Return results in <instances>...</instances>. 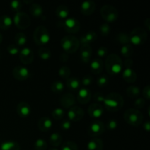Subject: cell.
Here are the masks:
<instances>
[{
	"instance_id": "cell-43",
	"label": "cell",
	"mask_w": 150,
	"mask_h": 150,
	"mask_svg": "<svg viewBox=\"0 0 150 150\" xmlns=\"http://www.w3.org/2000/svg\"><path fill=\"white\" fill-rule=\"evenodd\" d=\"M10 7L11 10L15 11L16 13L20 12V10L22 8V2L20 1H18V0H14V1H12L10 3Z\"/></svg>"
},
{
	"instance_id": "cell-5",
	"label": "cell",
	"mask_w": 150,
	"mask_h": 150,
	"mask_svg": "<svg viewBox=\"0 0 150 150\" xmlns=\"http://www.w3.org/2000/svg\"><path fill=\"white\" fill-rule=\"evenodd\" d=\"M33 39L35 43L38 45H46L51 40V35H50L49 31L45 26H38L34 31Z\"/></svg>"
},
{
	"instance_id": "cell-12",
	"label": "cell",
	"mask_w": 150,
	"mask_h": 150,
	"mask_svg": "<svg viewBox=\"0 0 150 150\" xmlns=\"http://www.w3.org/2000/svg\"><path fill=\"white\" fill-rule=\"evenodd\" d=\"M13 76L18 81H25L30 76V71L23 65H17L13 68Z\"/></svg>"
},
{
	"instance_id": "cell-19",
	"label": "cell",
	"mask_w": 150,
	"mask_h": 150,
	"mask_svg": "<svg viewBox=\"0 0 150 150\" xmlns=\"http://www.w3.org/2000/svg\"><path fill=\"white\" fill-rule=\"evenodd\" d=\"M92 98V93L88 88H81L78 92L77 100L82 105L88 103Z\"/></svg>"
},
{
	"instance_id": "cell-28",
	"label": "cell",
	"mask_w": 150,
	"mask_h": 150,
	"mask_svg": "<svg viewBox=\"0 0 150 150\" xmlns=\"http://www.w3.org/2000/svg\"><path fill=\"white\" fill-rule=\"evenodd\" d=\"M66 85L70 90H77L81 86V81L77 77H70L67 79Z\"/></svg>"
},
{
	"instance_id": "cell-14",
	"label": "cell",
	"mask_w": 150,
	"mask_h": 150,
	"mask_svg": "<svg viewBox=\"0 0 150 150\" xmlns=\"http://www.w3.org/2000/svg\"><path fill=\"white\" fill-rule=\"evenodd\" d=\"M87 112L88 114L92 118L98 119L100 118L103 115L104 108L101 104L95 103H92L89 105Z\"/></svg>"
},
{
	"instance_id": "cell-1",
	"label": "cell",
	"mask_w": 150,
	"mask_h": 150,
	"mask_svg": "<svg viewBox=\"0 0 150 150\" xmlns=\"http://www.w3.org/2000/svg\"><path fill=\"white\" fill-rule=\"evenodd\" d=\"M106 71L110 76H117L122 70V60L116 54H110L107 56L104 63Z\"/></svg>"
},
{
	"instance_id": "cell-15",
	"label": "cell",
	"mask_w": 150,
	"mask_h": 150,
	"mask_svg": "<svg viewBox=\"0 0 150 150\" xmlns=\"http://www.w3.org/2000/svg\"><path fill=\"white\" fill-rule=\"evenodd\" d=\"M76 103V100L72 93H65L60 98V104L64 108H70Z\"/></svg>"
},
{
	"instance_id": "cell-10",
	"label": "cell",
	"mask_w": 150,
	"mask_h": 150,
	"mask_svg": "<svg viewBox=\"0 0 150 150\" xmlns=\"http://www.w3.org/2000/svg\"><path fill=\"white\" fill-rule=\"evenodd\" d=\"M105 127L103 122L100 120H95L89 125L88 127V134L92 137H98L101 136L105 132Z\"/></svg>"
},
{
	"instance_id": "cell-16",
	"label": "cell",
	"mask_w": 150,
	"mask_h": 150,
	"mask_svg": "<svg viewBox=\"0 0 150 150\" xmlns=\"http://www.w3.org/2000/svg\"><path fill=\"white\" fill-rule=\"evenodd\" d=\"M96 8V4L94 1L92 0H86L81 3L80 7L81 12L84 16H90L93 14Z\"/></svg>"
},
{
	"instance_id": "cell-18",
	"label": "cell",
	"mask_w": 150,
	"mask_h": 150,
	"mask_svg": "<svg viewBox=\"0 0 150 150\" xmlns=\"http://www.w3.org/2000/svg\"><path fill=\"white\" fill-rule=\"evenodd\" d=\"M92 56V48L90 45H82L80 47V57L83 62L88 63L91 61Z\"/></svg>"
},
{
	"instance_id": "cell-27",
	"label": "cell",
	"mask_w": 150,
	"mask_h": 150,
	"mask_svg": "<svg viewBox=\"0 0 150 150\" xmlns=\"http://www.w3.org/2000/svg\"><path fill=\"white\" fill-rule=\"evenodd\" d=\"M69 12H70V10L68 7L64 4L59 5L56 9V15L57 17L61 19L67 18V16H69Z\"/></svg>"
},
{
	"instance_id": "cell-46",
	"label": "cell",
	"mask_w": 150,
	"mask_h": 150,
	"mask_svg": "<svg viewBox=\"0 0 150 150\" xmlns=\"http://www.w3.org/2000/svg\"><path fill=\"white\" fill-rule=\"evenodd\" d=\"M118 127V122L117 120H114V119H111L109 120L107 122L106 128L110 130H114Z\"/></svg>"
},
{
	"instance_id": "cell-30",
	"label": "cell",
	"mask_w": 150,
	"mask_h": 150,
	"mask_svg": "<svg viewBox=\"0 0 150 150\" xmlns=\"http://www.w3.org/2000/svg\"><path fill=\"white\" fill-rule=\"evenodd\" d=\"M50 144L54 147L59 146L62 142V137L59 133H53L49 137Z\"/></svg>"
},
{
	"instance_id": "cell-41",
	"label": "cell",
	"mask_w": 150,
	"mask_h": 150,
	"mask_svg": "<svg viewBox=\"0 0 150 150\" xmlns=\"http://www.w3.org/2000/svg\"><path fill=\"white\" fill-rule=\"evenodd\" d=\"M99 30L102 36L106 37L111 33V26H110L108 23L105 22V23H103V24L100 25V26L99 28Z\"/></svg>"
},
{
	"instance_id": "cell-7",
	"label": "cell",
	"mask_w": 150,
	"mask_h": 150,
	"mask_svg": "<svg viewBox=\"0 0 150 150\" xmlns=\"http://www.w3.org/2000/svg\"><path fill=\"white\" fill-rule=\"evenodd\" d=\"M100 15L106 23H113L119 17L117 8L111 4H104L100 8Z\"/></svg>"
},
{
	"instance_id": "cell-4",
	"label": "cell",
	"mask_w": 150,
	"mask_h": 150,
	"mask_svg": "<svg viewBox=\"0 0 150 150\" xmlns=\"http://www.w3.org/2000/svg\"><path fill=\"white\" fill-rule=\"evenodd\" d=\"M124 120L128 125L132 126H139L144 120L143 114L136 108H129L124 113Z\"/></svg>"
},
{
	"instance_id": "cell-42",
	"label": "cell",
	"mask_w": 150,
	"mask_h": 150,
	"mask_svg": "<svg viewBox=\"0 0 150 150\" xmlns=\"http://www.w3.org/2000/svg\"><path fill=\"white\" fill-rule=\"evenodd\" d=\"M109 82V79H108V76L105 74L101 75L97 79V85L99 87H104L106 86Z\"/></svg>"
},
{
	"instance_id": "cell-44",
	"label": "cell",
	"mask_w": 150,
	"mask_h": 150,
	"mask_svg": "<svg viewBox=\"0 0 150 150\" xmlns=\"http://www.w3.org/2000/svg\"><path fill=\"white\" fill-rule=\"evenodd\" d=\"M145 104H146V101H145L144 98H137L135 100L134 103H133L134 107L137 110L143 108L144 107Z\"/></svg>"
},
{
	"instance_id": "cell-8",
	"label": "cell",
	"mask_w": 150,
	"mask_h": 150,
	"mask_svg": "<svg viewBox=\"0 0 150 150\" xmlns=\"http://www.w3.org/2000/svg\"><path fill=\"white\" fill-rule=\"evenodd\" d=\"M58 25L70 34L77 33L81 28V23L76 18L70 17L64 19V21L58 22Z\"/></svg>"
},
{
	"instance_id": "cell-59",
	"label": "cell",
	"mask_w": 150,
	"mask_h": 150,
	"mask_svg": "<svg viewBox=\"0 0 150 150\" xmlns=\"http://www.w3.org/2000/svg\"><path fill=\"white\" fill-rule=\"evenodd\" d=\"M147 112H148V115H150V114H149V107H148V111H147Z\"/></svg>"
},
{
	"instance_id": "cell-55",
	"label": "cell",
	"mask_w": 150,
	"mask_h": 150,
	"mask_svg": "<svg viewBox=\"0 0 150 150\" xmlns=\"http://www.w3.org/2000/svg\"><path fill=\"white\" fill-rule=\"evenodd\" d=\"M143 128L144 129V130H146V131H147V132L149 131L150 130V122L149 121H146L144 123Z\"/></svg>"
},
{
	"instance_id": "cell-34",
	"label": "cell",
	"mask_w": 150,
	"mask_h": 150,
	"mask_svg": "<svg viewBox=\"0 0 150 150\" xmlns=\"http://www.w3.org/2000/svg\"><path fill=\"white\" fill-rule=\"evenodd\" d=\"M64 85L61 81H55L51 85V89L54 93L60 94L64 90Z\"/></svg>"
},
{
	"instance_id": "cell-21",
	"label": "cell",
	"mask_w": 150,
	"mask_h": 150,
	"mask_svg": "<svg viewBox=\"0 0 150 150\" xmlns=\"http://www.w3.org/2000/svg\"><path fill=\"white\" fill-rule=\"evenodd\" d=\"M104 67V62L101 59L96 58L92 60L90 63V69L94 74H100L103 72Z\"/></svg>"
},
{
	"instance_id": "cell-9",
	"label": "cell",
	"mask_w": 150,
	"mask_h": 150,
	"mask_svg": "<svg viewBox=\"0 0 150 150\" xmlns=\"http://www.w3.org/2000/svg\"><path fill=\"white\" fill-rule=\"evenodd\" d=\"M13 23L19 29H26L30 26L31 18L24 12H17L13 17Z\"/></svg>"
},
{
	"instance_id": "cell-23",
	"label": "cell",
	"mask_w": 150,
	"mask_h": 150,
	"mask_svg": "<svg viewBox=\"0 0 150 150\" xmlns=\"http://www.w3.org/2000/svg\"><path fill=\"white\" fill-rule=\"evenodd\" d=\"M103 142L99 138H94L89 141L87 144V150H103Z\"/></svg>"
},
{
	"instance_id": "cell-33",
	"label": "cell",
	"mask_w": 150,
	"mask_h": 150,
	"mask_svg": "<svg viewBox=\"0 0 150 150\" xmlns=\"http://www.w3.org/2000/svg\"><path fill=\"white\" fill-rule=\"evenodd\" d=\"M15 41H16V45L18 47L23 46L26 43L27 41V37L23 32H18L15 35Z\"/></svg>"
},
{
	"instance_id": "cell-54",
	"label": "cell",
	"mask_w": 150,
	"mask_h": 150,
	"mask_svg": "<svg viewBox=\"0 0 150 150\" xmlns=\"http://www.w3.org/2000/svg\"><path fill=\"white\" fill-rule=\"evenodd\" d=\"M144 28L147 31L150 30V18H146L145 19L144 22Z\"/></svg>"
},
{
	"instance_id": "cell-53",
	"label": "cell",
	"mask_w": 150,
	"mask_h": 150,
	"mask_svg": "<svg viewBox=\"0 0 150 150\" xmlns=\"http://www.w3.org/2000/svg\"><path fill=\"white\" fill-rule=\"evenodd\" d=\"M60 60H61L62 62H67V60L69 59V55L68 54H67V53L64 52L62 53V54L60 55Z\"/></svg>"
},
{
	"instance_id": "cell-32",
	"label": "cell",
	"mask_w": 150,
	"mask_h": 150,
	"mask_svg": "<svg viewBox=\"0 0 150 150\" xmlns=\"http://www.w3.org/2000/svg\"><path fill=\"white\" fill-rule=\"evenodd\" d=\"M116 41L118 43L122 44V45H126V44H129L130 42V37H129L128 34L125 33V32H120L118 33L116 36Z\"/></svg>"
},
{
	"instance_id": "cell-31",
	"label": "cell",
	"mask_w": 150,
	"mask_h": 150,
	"mask_svg": "<svg viewBox=\"0 0 150 150\" xmlns=\"http://www.w3.org/2000/svg\"><path fill=\"white\" fill-rule=\"evenodd\" d=\"M126 93L128 97L131 98H136L140 95L141 90L139 86H130L126 89Z\"/></svg>"
},
{
	"instance_id": "cell-29",
	"label": "cell",
	"mask_w": 150,
	"mask_h": 150,
	"mask_svg": "<svg viewBox=\"0 0 150 150\" xmlns=\"http://www.w3.org/2000/svg\"><path fill=\"white\" fill-rule=\"evenodd\" d=\"M38 56L42 60H48L51 57V51L47 47H40L38 51Z\"/></svg>"
},
{
	"instance_id": "cell-45",
	"label": "cell",
	"mask_w": 150,
	"mask_h": 150,
	"mask_svg": "<svg viewBox=\"0 0 150 150\" xmlns=\"http://www.w3.org/2000/svg\"><path fill=\"white\" fill-rule=\"evenodd\" d=\"M7 51L10 55H16V54H19V48L16 45V44H11V45H9L7 47Z\"/></svg>"
},
{
	"instance_id": "cell-25",
	"label": "cell",
	"mask_w": 150,
	"mask_h": 150,
	"mask_svg": "<svg viewBox=\"0 0 150 150\" xmlns=\"http://www.w3.org/2000/svg\"><path fill=\"white\" fill-rule=\"evenodd\" d=\"M21 146L18 143L14 141H6L2 142L0 146V150H20Z\"/></svg>"
},
{
	"instance_id": "cell-58",
	"label": "cell",
	"mask_w": 150,
	"mask_h": 150,
	"mask_svg": "<svg viewBox=\"0 0 150 150\" xmlns=\"http://www.w3.org/2000/svg\"><path fill=\"white\" fill-rule=\"evenodd\" d=\"M49 150H59V149H57V148H51V149H50Z\"/></svg>"
},
{
	"instance_id": "cell-3",
	"label": "cell",
	"mask_w": 150,
	"mask_h": 150,
	"mask_svg": "<svg viewBox=\"0 0 150 150\" xmlns=\"http://www.w3.org/2000/svg\"><path fill=\"white\" fill-rule=\"evenodd\" d=\"M62 48L67 54H73L76 52L80 47L79 39L74 35H65L61 40Z\"/></svg>"
},
{
	"instance_id": "cell-56",
	"label": "cell",
	"mask_w": 150,
	"mask_h": 150,
	"mask_svg": "<svg viewBox=\"0 0 150 150\" xmlns=\"http://www.w3.org/2000/svg\"><path fill=\"white\" fill-rule=\"evenodd\" d=\"M24 3H27V4H32V1H23Z\"/></svg>"
},
{
	"instance_id": "cell-52",
	"label": "cell",
	"mask_w": 150,
	"mask_h": 150,
	"mask_svg": "<svg viewBox=\"0 0 150 150\" xmlns=\"http://www.w3.org/2000/svg\"><path fill=\"white\" fill-rule=\"evenodd\" d=\"M133 65V60H132L131 59L127 58L124 61L123 63V66H124L125 68H131L132 66Z\"/></svg>"
},
{
	"instance_id": "cell-36",
	"label": "cell",
	"mask_w": 150,
	"mask_h": 150,
	"mask_svg": "<svg viewBox=\"0 0 150 150\" xmlns=\"http://www.w3.org/2000/svg\"><path fill=\"white\" fill-rule=\"evenodd\" d=\"M59 76H60L62 79H66L67 80V79H69L70 76V74H71V70H70V68L68 67V66H62L58 70Z\"/></svg>"
},
{
	"instance_id": "cell-22",
	"label": "cell",
	"mask_w": 150,
	"mask_h": 150,
	"mask_svg": "<svg viewBox=\"0 0 150 150\" xmlns=\"http://www.w3.org/2000/svg\"><path fill=\"white\" fill-rule=\"evenodd\" d=\"M122 76L123 79L128 83H134L137 79V74L132 68L125 69L122 71Z\"/></svg>"
},
{
	"instance_id": "cell-37",
	"label": "cell",
	"mask_w": 150,
	"mask_h": 150,
	"mask_svg": "<svg viewBox=\"0 0 150 150\" xmlns=\"http://www.w3.org/2000/svg\"><path fill=\"white\" fill-rule=\"evenodd\" d=\"M47 143L43 139H38L34 144L35 150H46Z\"/></svg>"
},
{
	"instance_id": "cell-6",
	"label": "cell",
	"mask_w": 150,
	"mask_h": 150,
	"mask_svg": "<svg viewBox=\"0 0 150 150\" xmlns=\"http://www.w3.org/2000/svg\"><path fill=\"white\" fill-rule=\"evenodd\" d=\"M129 37L130 43L134 45H140L147 40V32L144 28L137 27L130 32Z\"/></svg>"
},
{
	"instance_id": "cell-39",
	"label": "cell",
	"mask_w": 150,
	"mask_h": 150,
	"mask_svg": "<svg viewBox=\"0 0 150 150\" xmlns=\"http://www.w3.org/2000/svg\"><path fill=\"white\" fill-rule=\"evenodd\" d=\"M52 117L56 120H61L64 116V111L62 108H56L51 113Z\"/></svg>"
},
{
	"instance_id": "cell-26",
	"label": "cell",
	"mask_w": 150,
	"mask_h": 150,
	"mask_svg": "<svg viewBox=\"0 0 150 150\" xmlns=\"http://www.w3.org/2000/svg\"><path fill=\"white\" fill-rule=\"evenodd\" d=\"M13 24V20L10 16L3 15L0 16V29L2 30H7L11 27Z\"/></svg>"
},
{
	"instance_id": "cell-20",
	"label": "cell",
	"mask_w": 150,
	"mask_h": 150,
	"mask_svg": "<svg viewBox=\"0 0 150 150\" xmlns=\"http://www.w3.org/2000/svg\"><path fill=\"white\" fill-rule=\"evenodd\" d=\"M52 120L48 117H42L38 120V127L40 131L48 132L52 127Z\"/></svg>"
},
{
	"instance_id": "cell-51",
	"label": "cell",
	"mask_w": 150,
	"mask_h": 150,
	"mask_svg": "<svg viewBox=\"0 0 150 150\" xmlns=\"http://www.w3.org/2000/svg\"><path fill=\"white\" fill-rule=\"evenodd\" d=\"M142 94H143V96L144 98V100H150V86L149 85H146V86L144 88Z\"/></svg>"
},
{
	"instance_id": "cell-11",
	"label": "cell",
	"mask_w": 150,
	"mask_h": 150,
	"mask_svg": "<svg viewBox=\"0 0 150 150\" xmlns=\"http://www.w3.org/2000/svg\"><path fill=\"white\" fill-rule=\"evenodd\" d=\"M83 116H84V111L83 108L77 105H74L69 108V111L67 112L68 120L70 122H74L81 120L83 118Z\"/></svg>"
},
{
	"instance_id": "cell-49",
	"label": "cell",
	"mask_w": 150,
	"mask_h": 150,
	"mask_svg": "<svg viewBox=\"0 0 150 150\" xmlns=\"http://www.w3.org/2000/svg\"><path fill=\"white\" fill-rule=\"evenodd\" d=\"M97 55L99 57V58H103L108 55V49L105 46H100L97 50Z\"/></svg>"
},
{
	"instance_id": "cell-2",
	"label": "cell",
	"mask_w": 150,
	"mask_h": 150,
	"mask_svg": "<svg viewBox=\"0 0 150 150\" xmlns=\"http://www.w3.org/2000/svg\"><path fill=\"white\" fill-rule=\"evenodd\" d=\"M124 98L117 92H111L105 97L103 104L105 108L111 112H116L124 105Z\"/></svg>"
},
{
	"instance_id": "cell-13",
	"label": "cell",
	"mask_w": 150,
	"mask_h": 150,
	"mask_svg": "<svg viewBox=\"0 0 150 150\" xmlns=\"http://www.w3.org/2000/svg\"><path fill=\"white\" fill-rule=\"evenodd\" d=\"M18 55L21 62L24 64H30L35 58L33 51L29 47H24L20 50Z\"/></svg>"
},
{
	"instance_id": "cell-17",
	"label": "cell",
	"mask_w": 150,
	"mask_h": 150,
	"mask_svg": "<svg viewBox=\"0 0 150 150\" xmlns=\"http://www.w3.org/2000/svg\"><path fill=\"white\" fill-rule=\"evenodd\" d=\"M32 108L29 103L26 102H21L16 106V112L21 118H27L31 114Z\"/></svg>"
},
{
	"instance_id": "cell-57",
	"label": "cell",
	"mask_w": 150,
	"mask_h": 150,
	"mask_svg": "<svg viewBox=\"0 0 150 150\" xmlns=\"http://www.w3.org/2000/svg\"><path fill=\"white\" fill-rule=\"evenodd\" d=\"M2 39H3V38H2V35H1V34L0 33V43H1V41H2Z\"/></svg>"
},
{
	"instance_id": "cell-35",
	"label": "cell",
	"mask_w": 150,
	"mask_h": 150,
	"mask_svg": "<svg viewBox=\"0 0 150 150\" xmlns=\"http://www.w3.org/2000/svg\"><path fill=\"white\" fill-rule=\"evenodd\" d=\"M120 51H121V54H122L123 57H126V58H129V57L133 55L134 49H133V45L129 43L122 45V47L120 49Z\"/></svg>"
},
{
	"instance_id": "cell-48",
	"label": "cell",
	"mask_w": 150,
	"mask_h": 150,
	"mask_svg": "<svg viewBox=\"0 0 150 150\" xmlns=\"http://www.w3.org/2000/svg\"><path fill=\"white\" fill-rule=\"evenodd\" d=\"M92 81H93V79H92V76L90 75H86V76H84L81 79V83L83 86H89L92 83Z\"/></svg>"
},
{
	"instance_id": "cell-38",
	"label": "cell",
	"mask_w": 150,
	"mask_h": 150,
	"mask_svg": "<svg viewBox=\"0 0 150 150\" xmlns=\"http://www.w3.org/2000/svg\"><path fill=\"white\" fill-rule=\"evenodd\" d=\"M83 35H84V38L87 43L89 44V45L95 42V41H96V40L98 39V35L94 31H89L86 34H83Z\"/></svg>"
},
{
	"instance_id": "cell-47",
	"label": "cell",
	"mask_w": 150,
	"mask_h": 150,
	"mask_svg": "<svg viewBox=\"0 0 150 150\" xmlns=\"http://www.w3.org/2000/svg\"><path fill=\"white\" fill-rule=\"evenodd\" d=\"M105 96L103 94L98 92L94 94L93 96H92V99L95 102H97V103H103L104 100H105Z\"/></svg>"
},
{
	"instance_id": "cell-24",
	"label": "cell",
	"mask_w": 150,
	"mask_h": 150,
	"mask_svg": "<svg viewBox=\"0 0 150 150\" xmlns=\"http://www.w3.org/2000/svg\"><path fill=\"white\" fill-rule=\"evenodd\" d=\"M29 11H30L31 15L36 18H41L43 14L42 7L38 3H32L29 7Z\"/></svg>"
},
{
	"instance_id": "cell-50",
	"label": "cell",
	"mask_w": 150,
	"mask_h": 150,
	"mask_svg": "<svg viewBox=\"0 0 150 150\" xmlns=\"http://www.w3.org/2000/svg\"><path fill=\"white\" fill-rule=\"evenodd\" d=\"M71 122L69 120H64L62 122L61 125H60V127L62 130H68L71 128Z\"/></svg>"
},
{
	"instance_id": "cell-40",
	"label": "cell",
	"mask_w": 150,
	"mask_h": 150,
	"mask_svg": "<svg viewBox=\"0 0 150 150\" xmlns=\"http://www.w3.org/2000/svg\"><path fill=\"white\" fill-rule=\"evenodd\" d=\"M61 150H79V148H78V145L74 142L67 141L63 144Z\"/></svg>"
}]
</instances>
